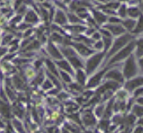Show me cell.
Masks as SVG:
<instances>
[{"mask_svg": "<svg viewBox=\"0 0 143 133\" xmlns=\"http://www.w3.org/2000/svg\"><path fill=\"white\" fill-rule=\"evenodd\" d=\"M14 125H15L16 127H19L18 129H19L20 131H23V129H21V128H22V126H21V124L19 123V121H15V120H14Z\"/></svg>", "mask_w": 143, "mask_h": 133, "instance_id": "obj_41", "label": "cell"}, {"mask_svg": "<svg viewBox=\"0 0 143 133\" xmlns=\"http://www.w3.org/2000/svg\"><path fill=\"white\" fill-rule=\"evenodd\" d=\"M101 32L102 33V34H104V35H106L107 37H110V34H109V32L108 31H106V30H101Z\"/></svg>", "mask_w": 143, "mask_h": 133, "instance_id": "obj_48", "label": "cell"}, {"mask_svg": "<svg viewBox=\"0 0 143 133\" xmlns=\"http://www.w3.org/2000/svg\"><path fill=\"white\" fill-rule=\"evenodd\" d=\"M107 126H108V122L107 121H102L101 123V127L102 129L107 128Z\"/></svg>", "mask_w": 143, "mask_h": 133, "instance_id": "obj_39", "label": "cell"}, {"mask_svg": "<svg viewBox=\"0 0 143 133\" xmlns=\"http://www.w3.org/2000/svg\"><path fill=\"white\" fill-rule=\"evenodd\" d=\"M109 22L110 23H118L120 20L118 18H109Z\"/></svg>", "mask_w": 143, "mask_h": 133, "instance_id": "obj_44", "label": "cell"}, {"mask_svg": "<svg viewBox=\"0 0 143 133\" xmlns=\"http://www.w3.org/2000/svg\"><path fill=\"white\" fill-rule=\"evenodd\" d=\"M128 14L131 17L136 18L137 16L140 15V11H139V10L137 8H130L128 10Z\"/></svg>", "mask_w": 143, "mask_h": 133, "instance_id": "obj_21", "label": "cell"}, {"mask_svg": "<svg viewBox=\"0 0 143 133\" xmlns=\"http://www.w3.org/2000/svg\"><path fill=\"white\" fill-rule=\"evenodd\" d=\"M52 39H53L54 41L57 42H61L62 41V37L60 36V35H58V34H56V33H54V34L52 35Z\"/></svg>", "mask_w": 143, "mask_h": 133, "instance_id": "obj_31", "label": "cell"}, {"mask_svg": "<svg viewBox=\"0 0 143 133\" xmlns=\"http://www.w3.org/2000/svg\"><path fill=\"white\" fill-rule=\"evenodd\" d=\"M142 31H143V16L141 15L138 20V23H137L134 33H135V34H138V33H141Z\"/></svg>", "mask_w": 143, "mask_h": 133, "instance_id": "obj_18", "label": "cell"}, {"mask_svg": "<svg viewBox=\"0 0 143 133\" xmlns=\"http://www.w3.org/2000/svg\"><path fill=\"white\" fill-rule=\"evenodd\" d=\"M14 84L16 85V87H17L18 88H23V82L18 77H14Z\"/></svg>", "mask_w": 143, "mask_h": 133, "instance_id": "obj_26", "label": "cell"}, {"mask_svg": "<svg viewBox=\"0 0 143 133\" xmlns=\"http://www.w3.org/2000/svg\"><path fill=\"white\" fill-rule=\"evenodd\" d=\"M95 47L97 48V49H102V47H103V43L102 42H98L96 45H95Z\"/></svg>", "mask_w": 143, "mask_h": 133, "instance_id": "obj_45", "label": "cell"}, {"mask_svg": "<svg viewBox=\"0 0 143 133\" xmlns=\"http://www.w3.org/2000/svg\"><path fill=\"white\" fill-rule=\"evenodd\" d=\"M143 92V88H140V89H137V91H136V92H135V96L137 97V95H140L141 93H142Z\"/></svg>", "mask_w": 143, "mask_h": 133, "instance_id": "obj_47", "label": "cell"}, {"mask_svg": "<svg viewBox=\"0 0 143 133\" xmlns=\"http://www.w3.org/2000/svg\"><path fill=\"white\" fill-rule=\"evenodd\" d=\"M137 73V67L135 64V61L134 57L132 56L126 61L125 68H124V75L125 77L130 78L131 77H134Z\"/></svg>", "mask_w": 143, "mask_h": 133, "instance_id": "obj_1", "label": "cell"}, {"mask_svg": "<svg viewBox=\"0 0 143 133\" xmlns=\"http://www.w3.org/2000/svg\"><path fill=\"white\" fill-rule=\"evenodd\" d=\"M40 64H41V62H37L35 63V65L37 66V67H39Z\"/></svg>", "mask_w": 143, "mask_h": 133, "instance_id": "obj_51", "label": "cell"}, {"mask_svg": "<svg viewBox=\"0 0 143 133\" xmlns=\"http://www.w3.org/2000/svg\"><path fill=\"white\" fill-rule=\"evenodd\" d=\"M48 75H49V77H51V80H53V81L54 82V84H55V85H57V86L59 88V87H60V85H59V82L57 81V79H56V78H54V76H52L51 73H50V74L48 73Z\"/></svg>", "mask_w": 143, "mask_h": 133, "instance_id": "obj_37", "label": "cell"}, {"mask_svg": "<svg viewBox=\"0 0 143 133\" xmlns=\"http://www.w3.org/2000/svg\"><path fill=\"white\" fill-rule=\"evenodd\" d=\"M112 110H113V101H111L109 103L108 106L106 109V113H105V118H108L110 116L111 112H112Z\"/></svg>", "mask_w": 143, "mask_h": 133, "instance_id": "obj_24", "label": "cell"}, {"mask_svg": "<svg viewBox=\"0 0 143 133\" xmlns=\"http://www.w3.org/2000/svg\"><path fill=\"white\" fill-rule=\"evenodd\" d=\"M118 6H119V3H109L106 7L109 8V9H115Z\"/></svg>", "mask_w": 143, "mask_h": 133, "instance_id": "obj_32", "label": "cell"}, {"mask_svg": "<svg viewBox=\"0 0 143 133\" xmlns=\"http://www.w3.org/2000/svg\"><path fill=\"white\" fill-rule=\"evenodd\" d=\"M69 18L72 23H81V20L78 17L74 16V14H69Z\"/></svg>", "mask_w": 143, "mask_h": 133, "instance_id": "obj_30", "label": "cell"}, {"mask_svg": "<svg viewBox=\"0 0 143 133\" xmlns=\"http://www.w3.org/2000/svg\"><path fill=\"white\" fill-rule=\"evenodd\" d=\"M47 49H48V51L49 53H51V55L54 58H57V59H62V54L60 53L58 50H57V49H55V47L54 46V45L52 43H49V45H48V47H47Z\"/></svg>", "mask_w": 143, "mask_h": 133, "instance_id": "obj_12", "label": "cell"}, {"mask_svg": "<svg viewBox=\"0 0 143 133\" xmlns=\"http://www.w3.org/2000/svg\"><path fill=\"white\" fill-rule=\"evenodd\" d=\"M38 47V42H34L32 44H30V45L28 46V48H27V49H36Z\"/></svg>", "mask_w": 143, "mask_h": 133, "instance_id": "obj_33", "label": "cell"}, {"mask_svg": "<svg viewBox=\"0 0 143 133\" xmlns=\"http://www.w3.org/2000/svg\"><path fill=\"white\" fill-rule=\"evenodd\" d=\"M58 65L61 68H62L63 69H65L66 71L69 72V73H73L72 69L70 68V66L69 65V64H68L67 62H65V61H62V62H58Z\"/></svg>", "mask_w": 143, "mask_h": 133, "instance_id": "obj_17", "label": "cell"}, {"mask_svg": "<svg viewBox=\"0 0 143 133\" xmlns=\"http://www.w3.org/2000/svg\"><path fill=\"white\" fill-rule=\"evenodd\" d=\"M130 39H131V37L129 34L123 35L121 37L118 38V39L116 40V42H114V45L113 46L112 49H110V51H109V53L108 54V57L111 56L112 54L116 53L119 49H121L124 45H125V44L127 43Z\"/></svg>", "mask_w": 143, "mask_h": 133, "instance_id": "obj_2", "label": "cell"}, {"mask_svg": "<svg viewBox=\"0 0 143 133\" xmlns=\"http://www.w3.org/2000/svg\"><path fill=\"white\" fill-rule=\"evenodd\" d=\"M93 15H94L95 20L98 22V23H102L106 20V18L105 15H104L103 14H102V13H100V12L96 11V10L93 11Z\"/></svg>", "mask_w": 143, "mask_h": 133, "instance_id": "obj_15", "label": "cell"}, {"mask_svg": "<svg viewBox=\"0 0 143 133\" xmlns=\"http://www.w3.org/2000/svg\"><path fill=\"white\" fill-rule=\"evenodd\" d=\"M140 65H141V66H143V58L141 59V61H140Z\"/></svg>", "mask_w": 143, "mask_h": 133, "instance_id": "obj_53", "label": "cell"}, {"mask_svg": "<svg viewBox=\"0 0 143 133\" xmlns=\"http://www.w3.org/2000/svg\"><path fill=\"white\" fill-rule=\"evenodd\" d=\"M68 58L70 60V63L72 64L74 66V67H76V68H82V62H80L79 59L78 58L74 57V55H73V56L68 57Z\"/></svg>", "mask_w": 143, "mask_h": 133, "instance_id": "obj_16", "label": "cell"}, {"mask_svg": "<svg viewBox=\"0 0 143 133\" xmlns=\"http://www.w3.org/2000/svg\"><path fill=\"white\" fill-rule=\"evenodd\" d=\"M137 55L138 57H141L143 55V39H141L137 42Z\"/></svg>", "mask_w": 143, "mask_h": 133, "instance_id": "obj_22", "label": "cell"}, {"mask_svg": "<svg viewBox=\"0 0 143 133\" xmlns=\"http://www.w3.org/2000/svg\"><path fill=\"white\" fill-rule=\"evenodd\" d=\"M137 102H138L139 104H143V98L138 99V100H137Z\"/></svg>", "mask_w": 143, "mask_h": 133, "instance_id": "obj_50", "label": "cell"}, {"mask_svg": "<svg viewBox=\"0 0 143 133\" xmlns=\"http://www.w3.org/2000/svg\"><path fill=\"white\" fill-rule=\"evenodd\" d=\"M106 28H107L109 30H110L115 35L121 34L125 32V29L123 27L118 25H107L106 26Z\"/></svg>", "mask_w": 143, "mask_h": 133, "instance_id": "obj_9", "label": "cell"}, {"mask_svg": "<svg viewBox=\"0 0 143 133\" xmlns=\"http://www.w3.org/2000/svg\"><path fill=\"white\" fill-rule=\"evenodd\" d=\"M46 65H47V67L49 68V69H50V71L51 72V73L58 77V72H57V69H55V66H54V65L51 62V61H49V60H46Z\"/></svg>", "mask_w": 143, "mask_h": 133, "instance_id": "obj_19", "label": "cell"}, {"mask_svg": "<svg viewBox=\"0 0 143 133\" xmlns=\"http://www.w3.org/2000/svg\"><path fill=\"white\" fill-rule=\"evenodd\" d=\"M42 79H43V76L42 74H39L38 76V77L35 79V83H36V84H40V83L42 81Z\"/></svg>", "mask_w": 143, "mask_h": 133, "instance_id": "obj_36", "label": "cell"}, {"mask_svg": "<svg viewBox=\"0 0 143 133\" xmlns=\"http://www.w3.org/2000/svg\"><path fill=\"white\" fill-rule=\"evenodd\" d=\"M118 87V85L115 82H107L103 86H102L98 90V93H102L105 91H108L109 89H116Z\"/></svg>", "mask_w": 143, "mask_h": 133, "instance_id": "obj_7", "label": "cell"}, {"mask_svg": "<svg viewBox=\"0 0 143 133\" xmlns=\"http://www.w3.org/2000/svg\"><path fill=\"white\" fill-rule=\"evenodd\" d=\"M142 84H143V77H139V78H136L132 80L131 81H129L125 85V88L128 90H133L134 88L138 87L139 85H141Z\"/></svg>", "mask_w": 143, "mask_h": 133, "instance_id": "obj_5", "label": "cell"}, {"mask_svg": "<svg viewBox=\"0 0 143 133\" xmlns=\"http://www.w3.org/2000/svg\"><path fill=\"white\" fill-rule=\"evenodd\" d=\"M98 1H101V2H104V3H106V2L111 1V0H98Z\"/></svg>", "mask_w": 143, "mask_h": 133, "instance_id": "obj_52", "label": "cell"}, {"mask_svg": "<svg viewBox=\"0 0 143 133\" xmlns=\"http://www.w3.org/2000/svg\"><path fill=\"white\" fill-rule=\"evenodd\" d=\"M103 112V106H100L97 108V111H96V114L98 116H101L102 113Z\"/></svg>", "mask_w": 143, "mask_h": 133, "instance_id": "obj_38", "label": "cell"}, {"mask_svg": "<svg viewBox=\"0 0 143 133\" xmlns=\"http://www.w3.org/2000/svg\"><path fill=\"white\" fill-rule=\"evenodd\" d=\"M51 87H52V85H51V83L49 81H46L45 83H44V85H43L44 89H48V88H51Z\"/></svg>", "mask_w": 143, "mask_h": 133, "instance_id": "obj_34", "label": "cell"}, {"mask_svg": "<svg viewBox=\"0 0 143 133\" xmlns=\"http://www.w3.org/2000/svg\"><path fill=\"white\" fill-rule=\"evenodd\" d=\"M77 77H78V80L79 83H81L82 85H84L86 78H85L84 73H82L81 70H78V75H77Z\"/></svg>", "mask_w": 143, "mask_h": 133, "instance_id": "obj_25", "label": "cell"}, {"mask_svg": "<svg viewBox=\"0 0 143 133\" xmlns=\"http://www.w3.org/2000/svg\"><path fill=\"white\" fill-rule=\"evenodd\" d=\"M1 108H2V113L6 117H10V109L7 104H3V103L1 104Z\"/></svg>", "mask_w": 143, "mask_h": 133, "instance_id": "obj_23", "label": "cell"}, {"mask_svg": "<svg viewBox=\"0 0 143 133\" xmlns=\"http://www.w3.org/2000/svg\"><path fill=\"white\" fill-rule=\"evenodd\" d=\"M99 37H100V34H98V33H95V34L93 35V39L98 40V39H99Z\"/></svg>", "mask_w": 143, "mask_h": 133, "instance_id": "obj_46", "label": "cell"}, {"mask_svg": "<svg viewBox=\"0 0 143 133\" xmlns=\"http://www.w3.org/2000/svg\"><path fill=\"white\" fill-rule=\"evenodd\" d=\"M71 88H73V89H74V90H78V91H79L80 89H82L81 88V87L78 85H77V84H74V85H72L70 86Z\"/></svg>", "mask_w": 143, "mask_h": 133, "instance_id": "obj_42", "label": "cell"}, {"mask_svg": "<svg viewBox=\"0 0 143 133\" xmlns=\"http://www.w3.org/2000/svg\"><path fill=\"white\" fill-rule=\"evenodd\" d=\"M104 73H105V70H102V71L100 72V73H98V74H96L94 77H93V78H91L90 80L89 83H88V85H87V87L90 88V87H93V86L97 85L98 83H99V81H101V79H102V77Z\"/></svg>", "mask_w": 143, "mask_h": 133, "instance_id": "obj_6", "label": "cell"}, {"mask_svg": "<svg viewBox=\"0 0 143 133\" xmlns=\"http://www.w3.org/2000/svg\"><path fill=\"white\" fill-rule=\"evenodd\" d=\"M141 10H143V3H141Z\"/></svg>", "mask_w": 143, "mask_h": 133, "instance_id": "obj_56", "label": "cell"}, {"mask_svg": "<svg viewBox=\"0 0 143 133\" xmlns=\"http://www.w3.org/2000/svg\"><path fill=\"white\" fill-rule=\"evenodd\" d=\"M74 47L77 49V50H78L82 55H83V56H88V55L92 53V51L90 49H88L86 46L82 45L81 43L74 44Z\"/></svg>", "mask_w": 143, "mask_h": 133, "instance_id": "obj_8", "label": "cell"}, {"mask_svg": "<svg viewBox=\"0 0 143 133\" xmlns=\"http://www.w3.org/2000/svg\"><path fill=\"white\" fill-rule=\"evenodd\" d=\"M61 75L62 77V78L67 81V82H70V77L67 74V73H65L64 72H62L61 73Z\"/></svg>", "mask_w": 143, "mask_h": 133, "instance_id": "obj_35", "label": "cell"}, {"mask_svg": "<svg viewBox=\"0 0 143 133\" xmlns=\"http://www.w3.org/2000/svg\"><path fill=\"white\" fill-rule=\"evenodd\" d=\"M106 78H112L114 80H116L119 82H122L123 81V78L121 74L118 70H112L109 71V73L106 74Z\"/></svg>", "mask_w": 143, "mask_h": 133, "instance_id": "obj_10", "label": "cell"}, {"mask_svg": "<svg viewBox=\"0 0 143 133\" xmlns=\"http://www.w3.org/2000/svg\"><path fill=\"white\" fill-rule=\"evenodd\" d=\"M25 19L27 23H35V22H37L38 18H37L36 14L34 11H29L26 14Z\"/></svg>", "mask_w": 143, "mask_h": 133, "instance_id": "obj_14", "label": "cell"}, {"mask_svg": "<svg viewBox=\"0 0 143 133\" xmlns=\"http://www.w3.org/2000/svg\"><path fill=\"white\" fill-rule=\"evenodd\" d=\"M119 14L122 16V17H125V15H126V9H125V7L124 6V5H122V7H120L119 9V11H118Z\"/></svg>", "mask_w": 143, "mask_h": 133, "instance_id": "obj_29", "label": "cell"}, {"mask_svg": "<svg viewBox=\"0 0 143 133\" xmlns=\"http://www.w3.org/2000/svg\"><path fill=\"white\" fill-rule=\"evenodd\" d=\"M123 25H124V26L125 27L126 29L132 30L135 26V21L134 20H131V19L126 20L123 23Z\"/></svg>", "mask_w": 143, "mask_h": 133, "instance_id": "obj_20", "label": "cell"}, {"mask_svg": "<svg viewBox=\"0 0 143 133\" xmlns=\"http://www.w3.org/2000/svg\"><path fill=\"white\" fill-rule=\"evenodd\" d=\"M83 122L88 126L90 125H93L95 124V120L93 118V116L92 115V113L90 112H86L83 114Z\"/></svg>", "mask_w": 143, "mask_h": 133, "instance_id": "obj_11", "label": "cell"}, {"mask_svg": "<svg viewBox=\"0 0 143 133\" xmlns=\"http://www.w3.org/2000/svg\"><path fill=\"white\" fill-rule=\"evenodd\" d=\"M134 46H135V43L134 42H131L130 43L129 45L126 46L125 49H123L122 51L119 52L116 56H115L110 62H109V63H114V62H118V61H121V60H122L124 58H125L126 57L128 56V55L131 53V51L133 50V49L134 48Z\"/></svg>", "mask_w": 143, "mask_h": 133, "instance_id": "obj_3", "label": "cell"}, {"mask_svg": "<svg viewBox=\"0 0 143 133\" xmlns=\"http://www.w3.org/2000/svg\"><path fill=\"white\" fill-rule=\"evenodd\" d=\"M72 29H73L74 30L78 31V32H81V31H82V30H84L83 27H81V26H74V27H72Z\"/></svg>", "mask_w": 143, "mask_h": 133, "instance_id": "obj_40", "label": "cell"}, {"mask_svg": "<svg viewBox=\"0 0 143 133\" xmlns=\"http://www.w3.org/2000/svg\"><path fill=\"white\" fill-rule=\"evenodd\" d=\"M134 112H135V114H136V115H137V116H142V115H143V108H141V107H137V106H135V107L134 108Z\"/></svg>", "mask_w": 143, "mask_h": 133, "instance_id": "obj_27", "label": "cell"}, {"mask_svg": "<svg viewBox=\"0 0 143 133\" xmlns=\"http://www.w3.org/2000/svg\"><path fill=\"white\" fill-rule=\"evenodd\" d=\"M55 22L60 25H63L67 23V18H66L65 14L61 11V10H58L56 15H55Z\"/></svg>", "mask_w": 143, "mask_h": 133, "instance_id": "obj_13", "label": "cell"}, {"mask_svg": "<svg viewBox=\"0 0 143 133\" xmlns=\"http://www.w3.org/2000/svg\"><path fill=\"white\" fill-rule=\"evenodd\" d=\"M104 56V53H98L94 55L93 57H92L89 61L87 62V65H86V70H87V73H90L91 72L93 71L97 66L99 64V62L102 61V58Z\"/></svg>", "mask_w": 143, "mask_h": 133, "instance_id": "obj_4", "label": "cell"}, {"mask_svg": "<svg viewBox=\"0 0 143 133\" xmlns=\"http://www.w3.org/2000/svg\"><path fill=\"white\" fill-rule=\"evenodd\" d=\"M70 118H72L75 121H78V123H80V122H79L78 115H72V116H70Z\"/></svg>", "mask_w": 143, "mask_h": 133, "instance_id": "obj_43", "label": "cell"}, {"mask_svg": "<svg viewBox=\"0 0 143 133\" xmlns=\"http://www.w3.org/2000/svg\"><path fill=\"white\" fill-rule=\"evenodd\" d=\"M136 132H137V131H139V132H141V131H143V130H141V129H137L136 131H135Z\"/></svg>", "mask_w": 143, "mask_h": 133, "instance_id": "obj_54", "label": "cell"}, {"mask_svg": "<svg viewBox=\"0 0 143 133\" xmlns=\"http://www.w3.org/2000/svg\"><path fill=\"white\" fill-rule=\"evenodd\" d=\"M111 39L110 38H109V37H104V44H105V48L106 49H108L109 48V46H110L111 45Z\"/></svg>", "mask_w": 143, "mask_h": 133, "instance_id": "obj_28", "label": "cell"}, {"mask_svg": "<svg viewBox=\"0 0 143 133\" xmlns=\"http://www.w3.org/2000/svg\"><path fill=\"white\" fill-rule=\"evenodd\" d=\"M139 123H140L141 124H142V125H143V119H141V120L139 121Z\"/></svg>", "mask_w": 143, "mask_h": 133, "instance_id": "obj_55", "label": "cell"}, {"mask_svg": "<svg viewBox=\"0 0 143 133\" xmlns=\"http://www.w3.org/2000/svg\"><path fill=\"white\" fill-rule=\"evenodd\" d=\"M118 96L121 97H123L125 96V93L124 92H120L118 93Z\"/></svg>", "mask_w": 143, "mask_h": 133, "instance_id": "obj_49", "label": "cell"}]
</instances>
